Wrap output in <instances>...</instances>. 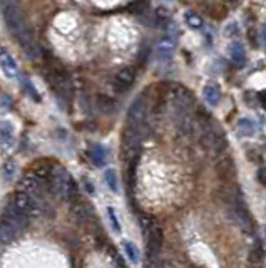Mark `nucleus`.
<instances>
[{
    "mask_svg": "<svg viewBox=\"0 0 266 268\" xmlns=\"http://www.w3.org/2000/svg\"><path fill=\"white\" fill-rule=\"evenodd\" d=\"M45 188H47L49 193L57 196L59 199H72L77 196L75 193L77 186H75L69 171L64 169L62 166H54V171L45 183Z\"/></svg>",
    "mask_w": 266,
    "mask_h": 268,
    "instance_id": "1",
    "label": "nucleus"
},
{
    "mask_svg": "<svg viewBox=\"0 0 266 268\" xmlns=\"http://www.w3.org/2000/svg\"><path fill=\"white\" fill-rule=\"evenodd\" d=\"M0 10H2L7 29H9L15 37H18L25 29H29L18 0H0Z\"/></svg>",
    "mask_w": 266,
    "mask_h": 268,
    "instance_id": "2",
    "label": "nucleus"
},
{
    "mask_svg": "<svg viewBox=\"0 0 266 268\" xmlns=\"http://www.w3.org/2000/svg\"><path fill=\"white\" fill-rule=\"evenodd\" d=\"M141 226H142V232L146 235L147 258H156L161 251L162 240H164L162 228L153 216H147V214H141Z\"/></svg>",
    "mask_w": 266,
    "mask_h": 268,
    "instance_id": "3",
    "label": "nucleus"
},
{
    "mask_svg": "<svg viewBox=\"0 0 266 268\" xmlns=\"http://www.w3.org/2000/svg\"><path fill=\"white\" fill-rule=\"evenodd\" d=\"M199 141H201V146H203L213 158H218L219 160L221 156H224V151H226L228 144L218 126H213L211 123H208L206 126L201 129Z\"/></svg>",
    "mask_w": 266,
    "mask_h": 268,
    "instance_id": "4",
    "label": "nucleus"
},
{
    "mask_svg": "<svg viewBox=\"0 0 266 268\" xmlns=\"http://www.w3.org/2000/svg\"><path fill=\"white\" fill-rule=\"evenodd\" d=\"M166 99L169 101L173 109L176 111L177 118L189 114V109L195 106V94L179 84L169 86L168 90H166Z\"/></svg>",
    "mask_w": 266,
    "mask_h": 268,
    "instance_id": "5",
    "label": "nucleus"
},
{
    "mask_svg": "<svg viewBox=\"0 0 266 268\" xmlns=\"http://www.w3.org/2000/svg\"><path fill=\"white\" fill-rule=\"evenodd\" d=\"M147 114V99L144 94H141L134 99V103L129 106L127 111V124L131 126H139L144 127V121H146Z\"/></svg>",
    "mask_w": 266,
    "mask_h": 268,
    "instance_id": "6",
    "label": "nucleus"
},
{
    "mask_svg": "<svg viewBox=\"0 0 266 268\" xmlns=\"http://www.w3.org/2000/svg\"><path fill=\"white\" fill-rule=\"evenodd\" d=\"M2 220L9 221L10 225L15 226V228L18 230V232H24L25 228L29 226V221L30 218L27 214H24L22 211H18L17 206L14 205L12 199H9V203L5 205V208H3V213H2Z\"/></svg>",
    "mask_w": 266,
    "mask_h": 268,
    "instance_id": "7",
    "label": "nucleus"
},
{
    "mask_svg": "<svg viewBox=\"0 0 266 268\" xmlns=\"http://www.w3.org/2000/svg\"><path fill=\"white\" fill-rule=\"evenodd\" d=\"M134 79H136L134 69H132V67H124V69H121L119 72L114 75L112 86L117 92H126V90L131 89V86L134 84Z\"/></svg>",
    "mask_w": 266,
    "mask_h": 268,
    "instance_id": "8",
    "label": "nucleus"
},
{
    "mask_svg": "<svg viewBox=\"0 0 266 268\" xmlns=\"http://www.w3.org/2000/svg\"><path fill=\"white\" fill-rule=\"evenodd\" d=\"M18 44H20L22 51L25 52V55H29L30 59H35L37 55H39V45L35 42V37H34L32 30L30 29H25L24 32L20 34V36L17 37Z\"/></svg>",
    "mask_w": 266,
    "mask_h": 268,
    "instance_id": "9",
    "label": "nucleus"
},
{
    "mask_svg": "<svg viewBox=\"0 0 266 268\" xmlns=\"http://www.w3.org/2000/svg\"><path fill=\"white\" fill-rule=\"evenodd\" d=\"M0 67H2L3 74H5L7 77L12 79L18 75L17 62H15V59L12 57V54H10L5 47H2V45H0Z\"/></svg>",
    "mask_w": 266,
    "mask_h": 268,
    "instance_id": "10",
    "label": "nucleus"
},
{
    "mask_svg": "<svg viewBox=\"0 0 266 268\" xmlns=\"http://www.w3.org/2000/svg\"><path fill=\"white\" fill-rule=\"evenodd\" d=\"M216 173L219 175V178L224 179V181H230L233 179L234 176V163L230 156H221L216 163Z\"/></svg>",
    "mask_w": 266,
    "mask_h": 268,
    "instance_id": "11",
    "label": "nucleus"
},
{
    "mask_svg": "<svg viewBox=\"0 0 266 268\" xmlns=\"http://www.w3.org/2000/svg\"><path fill=\"white\" fill-rule=\"evenodd\" d=\"M174 54V39L169 36L162 37L156 45V55L161 60H169Z\"/></svg>",
    "mask_w": 266,
    "mask_h": 268,
    "instance_id": "12",
    "label": "nucleus"
},
{
    "mask_svg": "<svg viewBox=\"0 0 266 268\" xmlns=\"http://www.w3.org/2000/svg\"><path fill=\"white\" fill-rule=\"evenodd\" d=\"M18 235H20V232L15 226L0 218V243H12L18 238Z\"/></svg>",
    "mask_w": 266,
    "mask_h": 268,
    "instance_id": "13",
    "label": "nucleus"
},
{
    "mask_svg": "<svg viewBox=\"0 0 266 268\" xmlns=\"http://www.w3.org/2000/svg\"><path fill=\"white\" fill-rule=\"evenodd\" d=\"M96 106L102 114H112V112H116V109H117L116 101L109 96H104V94H99L96 97Z\"/></svg>",
    "mask_w": 266,
    "mask_h": 268,
    "instance_id": "14",
    "label": "nucleus"
},
{
    "mask_svg": "<svg viewBox=\"0 0 266 268\" xmlns=\"http://www.w3.org/2000/svg\"><path fill=\"white\" fill-rule=\"evenodd\" d=\"M230 55H231V62L236 67H241L246 60V52L243 49L241 42H233L230 45Z\"/></svg>",
    "mask_w": 266,
    "mask_h": 268,
    "instance_id": "15",
    "label": "nucleus"
},
{
    "mask_svg": "<svg viewBox=\"0 0 266 268\" xmlns=\"http://www.w3.org/2000/svg\"><path fill=\"white\" fill-rule=\"evenodd\" d=\"M14 127L9 123H0V143L5 148H12L14 146Z\"/></svg>",
    "mask_w": 266,
    "mask_h": 268,
    "instance_id": "16",
    "label": "nucleus"
},
{
    "mask_svg": "<svg viewBox=\"0 0 266 268\" xmlns=\"http://www.w3.org/2000/svg\"><path fill=\"white\" fill-rule=\"evenodd\" d=\"M203 94H204V99H206V103L211 104V106L218 104L219 103V97H221V90H219V88L216 84H208L206 88H204Z\"/></svg>",
    "mask_w": 266,
    "mask_h": 268,
    "instance_id": "17",
    "label": "nucleus"
},
{
    "mask_svg": "<svg viewBox=\"0 0 266 268\" xmlns=\"http://www.w3.org/2000/svg\"><path fill=\"white\" fill-rule=\"evenodd\" d=\"M89 156H90V160H92V163L96 166H104V163H106V151H104L102 146L94 144L92 148H90V151H89Z\"/></svg>",
    "mask_w": 266,
    "mask_h": 268,
    "instance_id": "18",
    "label": "nucleus"
},
{
    "mask_svg": "<svg viewBox=\"0 0 266 268\" xmlns=\"http://www.w3.org/2000/svg\"><path fill=\"white\" fill-rule=\"evenodd\" d=\"M123 250H124V253L127 255V258H129V262L131 263H138L139 262V250H138V247L132 243V241L124 240L123 241Z\"/></svg>",
    "mask_w": 266,
    "mask_h": 268,
    "instance_id": "19",
    "label": "nucleus"
},
{
    "mask_svg": "<svg viewBox=\"0 0 266 268\" xmlns=\"http://www.w3.org/2000/svg\"><path fill=\"white\" fill-rule=\"evenodd\" d=\"M104 181H106V184H107L111 191H114V193H117V191H119V181H117V175H116V171H114V169H111V168L106 169Z\"/></svg>",
    "mask_w": 266,
    "mask_h": 268,
    "instance_id": "20",
    "label": "nucleus"
},
{
    "mask_svg": "<svg viewBox=\"0 0 266 268\" xmlns=\"http://www.w3.org/2000/svg\"><path fill=\"white\" fill-rule=\"evenodd\" d=\"M186 24L189 25L191 29H201L203 27V17H201L199 14L193 12V10H189V12H186Z\"/></svg>",
    "mask_w": 266,
    "mask_h": 268,
    "instance_id": "21",
    "label": "nucleus"
},
{
    "mask_svg": "<svg viewBox=\"0 0 266 268\" xmlns=\"http://www.w3.org/2000/svg\"><path fill=\"white\" fill-rule=\"evenodd\" d=\"M238 133L243 134V136H251L254 133V123L249 119H239Z\"/></svg>",
    "mask_w": 266,
    "mask_h": 268,
    "instance_id": "22",
    "label": "nucleus"
},
{
    "mask_svg": "<svg viewBox=\"0 0 266 268\" xmlns=\"http://www.w3.org/2000/svg\"><path fill=\"white\" fill-rule=\"evenodd\" d=\"M107 218H109V223H111V228L114 233H121V223H119V218L116 214V210L112 206L107 208Z\"/></svg>",
    "mask_w": 266,
    "mask_h": 268,
    "instance_id": "23",
    "label": "nucleus"
},
{
    "mask_svg": "<svg viewBox=\"0 0 266 268\" xmlns=\"http://www.w3.org/2000/svg\"><path fill=\"white\" fill-rule=\"evenodd\" d=\"M22 86H24V90H25V92H27L29 96L32 97L34 101H35V103H39V101H40V96H39V92L35 90V88H34L32 82H30L29 79H22Z\"/></svg>",
    "mask_w": 266,
    "mask_h": 268,
    "instance_id": "24",
    "label": "nucleus"
},
{
    "mask_svg": "<svg viewBox=\"0 0 266 268\" xmlns=\"http://www.w3.org/2000/svg\"><path fill=\"white\" fill-rule=\"evenodd\" d=\"M263 258H265L263 248H261L260 243H256L253 247V251H251V262L254 263V265H261V263H263Z\"/></svg>",
    "mask_w": 266,
    "mask_h": 268,
    "instance_id": "25",
    "label": "nucleus"
},
{
    "mask_svg": "<svg viewBox=\"0 0 266 268\" xmlns=\"http://www.w3.org/2000/svg\"><path fill=\"white\" fill-rule=\"evenodd\" d=\"M14 173H15V164L12 163V161H7V163L3 164V175H5V178L12 179Z\"/></svg>",
    "mask_w": 266,
    "mask_h": 268,
    "instance_id": "26",
    "label": "nucleus"
},
{
    "mask_svg": "<svg viewBox=\"0 0 266 268\" xmlns=\"http://www.w3.org/2000/svg\"><path fill=\"white\" fill-rule=\"evenodd\" d=\"M258 181H260L263 186H266V166L258 169Z\"/></svg>",
    "mask_w": 266,
    "mask_h": 268,
    "instance_id": "27",
    "label": "nucleus"
},
{
    "mask_svg": "<svg viewBox=\"0 0 266 268\" xmlns=\"http://www.w3.org/2000/svg\"><path fill=\"white\" fill-rule=\"evenodd\" d=\"M84 186H86V190L89 191L90 195H94V186H92V184H90V181L87 179V178H84Z\"/></svg>",
    "mask_w": 266,
    "mask_h": 268,
    "instance_id": "28",
    "label": "nucleus"
},
{
    "mask_svg": "<svg viewBox=\"0 0 266 268\" xmlns=\"http://www.w3.org/2000/svg\"><path fill=\"white\" fill-rule=\"evenodd\" d=\"M260 101H261V106H263V107L266 109V90L260 94Z\"/></svg>",
    "mask_w": 266,
    "mask_h": 268,
    "instance_id": "29",
    "label": "nucleus"
},
{
    "mask_svg": "<svg viewBox=\"0 0 266 268\" xmlns=\"http://www.w3.org/2000/svg\"><path fill=\"white\" fill-rule=\"evenodd\" d=\"M263 42H265V45H266V24L263 25Z\"/></svg>",
    "mask_w": 266,
    "mask_h": 268,
    "instance_id": "30",
    "label": "nucleus"
}]
</instances>
